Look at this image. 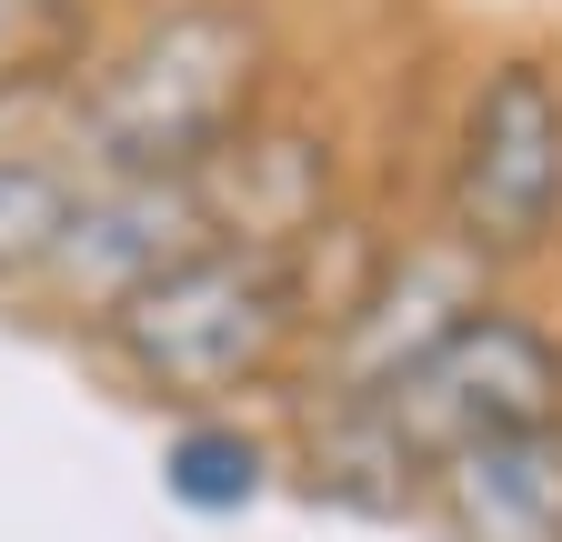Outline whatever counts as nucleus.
<instances>
[{"instance_id":"1","label":"nucleus","mask_w":562,"mask_h":542,"mask_svg":"<svg viewBox=\"0 0 562 542\" xmlns=\"http://www.w3.org/2000/svg\"><path fill=\"white\" fill-rule=\"evenodd\" d=\"M292 81L281 0H121L70 81V151L91 171H201Z\"/></svg>"},{"instance_id":"2","label":"nucleus","mask_w":562,"mask_h":542,"mask_svg":"<svg viewBox=\"0 0 562 542\" xmlns=\"http://www.w3.org/2000/svg\"><path fill=\"white\" fill-rule=\"evenodd\" d=\"M81 362L131 392L140 413L191 422V413H271L292 402L312 362V302L292 251H251V241H201L181 271H161L140 302H121Z\"/></svg>"},{"instance_id":"3","label":"nucleus","mask_w":562,"mask_h":542,"mask_svg":"<svg viewBox=\"0 0 562 542\" xmlns=\"http://www.w3.org/2000/svg\"><path fill=\"white\" fill-rule=\"evenodd\" d=\"M432 222L492 282L562 261V50L503 41L462 71L432 151Z\"/></svg>"},{"instance_id":"4","label":"nucleus","mask_w":562,"mask_h":542,"mask_svg":"<svg viewBox=\"0 0 562 542\" xmlns=\"http://www.w3.org/2000/svg\"><path fill=\"white\" fill-rule=\"evenodd\" d=\"M503 292H513V282H492V271H482L432 212L402 222L392 251L372 261V282L322 321V342H312V362H302V382H292L281 413H302V402H372V392H392L402 372H422L482 302H503Z\"/></svg>"},{"instance_id":"5","label":"nucleus","mask_w":562,"mask_h":542,"mask_svg":"<svg viewBox=\"0 0 562 542\" xmlns=\"http://www.w3.org/2000/svg\"><path fill=\"white\" fill-rule=\"evenodd\" d=\"M372 402H382V422L402 432V452L422 472H442L472 442L542 432V422H562V321L542 302L503 292V302H482L422 372H402Z\"/></svg>"},{"instance_id":"6","label":"nucleus","mask_w":562,"mask_h":542,"mask_svg":"<svg viewBox=\"0 0 562 542\" xmlns=\"http://www.w3.org/2000/svg\"><path fill=\"white\" fill-rule=\"evenodd\" d=\"M201 241H211V212H201V181L191 171H91L70 232L50 241L41 282L21 292V321L60 331V342L81 352L121 302H140Z\"/></svg>"},{"instance_id":"7","label":"nucleus","mask_w":562,"mask_h":542,"mask_svg":"<svg viewBox=\"0 0 562 542\" xmlns=\"http://www.w3.org/2000/svg\"><path fill=\"white\" fill-rule=\"evenodd\" d=\"M201 212H211V241H251V251H302L341 201H351V121L292 81L232 151H211L201 171Z\"/></svg>"},{"instance_id":"8","label":"nucleus","mask_w":562,"mask_h":542,"mask_svg":"<svg viewBox=\"0 0 562 542\" xmlns=\"http://www.w3.org/2000/svg\"><path fill=\"white\" fill-rule=\"evenodd\" d=\"M422 483L432 472L402 452L382 402H302V413H281V493H302L312 512L422 522Z\"/></svg>"},{"instance_id":"9","label":"nucleus","mask_w":562,"mask_h":542,"mask_svg":"<svg viewBox=\"0 0 562 542\" xmlns=\"http://www.w3.org/2000/svg\"><path fill=\"white\" fill-rule=\"evenodd\" d=\"M432 542H562V422L452 452L422 483Z\"/></svg>"},{"instance_id":"10","label":"nucleus","mask_w":562,"mask_h":542,"mask_svg":"<svg viewBox=\"0 0 562 542\" xmlns=\"http://www.w3.org/2000/svg\"><path fill=\"white\" fill-rule=\"evenodd\" d=\"M281 493V422L271 413H191L161 432V503L191 522H241Z\"/></svg>"},{"instance_id":"11","label":"nucleus","mask_w":562,"mask_h":542,"mask_svg":"<svg viewBox=\"0 0 562 542\" xmlns=\"http://www.w3.org/2000/svg\"><path fill=\"white\" fill-rule=\"evenodd\" d=\"M81 191H91V161L70 142L0 151V312H21V292L50 261V241L70 232V212H81Z\"/></svg>"},{"instance_id":"12","label":"nucleus","mask_w":562,"mask_h":542,"mask_svg":"<svg viewBox=\"0 0 562 542\" xmlns=\"http://www.w3.org/2000/svg\"><path fill=\"white\" fill-rule=\"evenodd\" d=\"M121 0H0V101L21 91H70Z\"/></svg>"}]
</instances>
